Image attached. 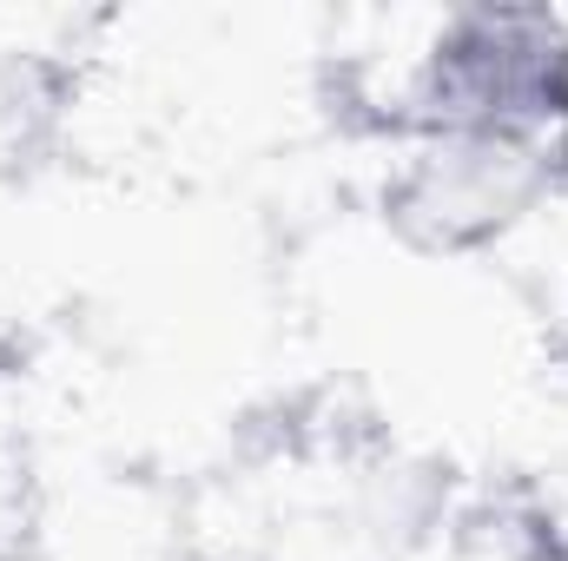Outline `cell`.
I'll list each match as a JSON object with an SVG mask.
<instances>
[{
  "label": "cell",
  "mask_w": 568,
  "mask_h": 561,
  "mask_svg": "<svg viewBox=\"0 0 568 561\" xmlns=\"http://www.w3.org/2000/svg\"><path fill=\"white\" fill-rule=\"evenodd\" d=\"M410 133L562 140L568 20L549 7H463L436 27L410 80Z\"/></svg>",
  "instance_id": "6da1fadb"
},
{
  "label": "cell",
  "mask_w": 568,
  "mask_h": 561,
  "mask_svg": "<svg viewBox=\"0 0 568 561\" xmlns=\"http://www.w3.org/2000/svg\"><path fill=\"white\" fill-rule=\"evenodd\" d=\"M556 185H562L556 140L436 133V140H417V152L390 172L384 218L410 252L463 258L516 232Z\"/></svg>",
  "instance_id": "7a4b0ae2"
}]
</instances>
